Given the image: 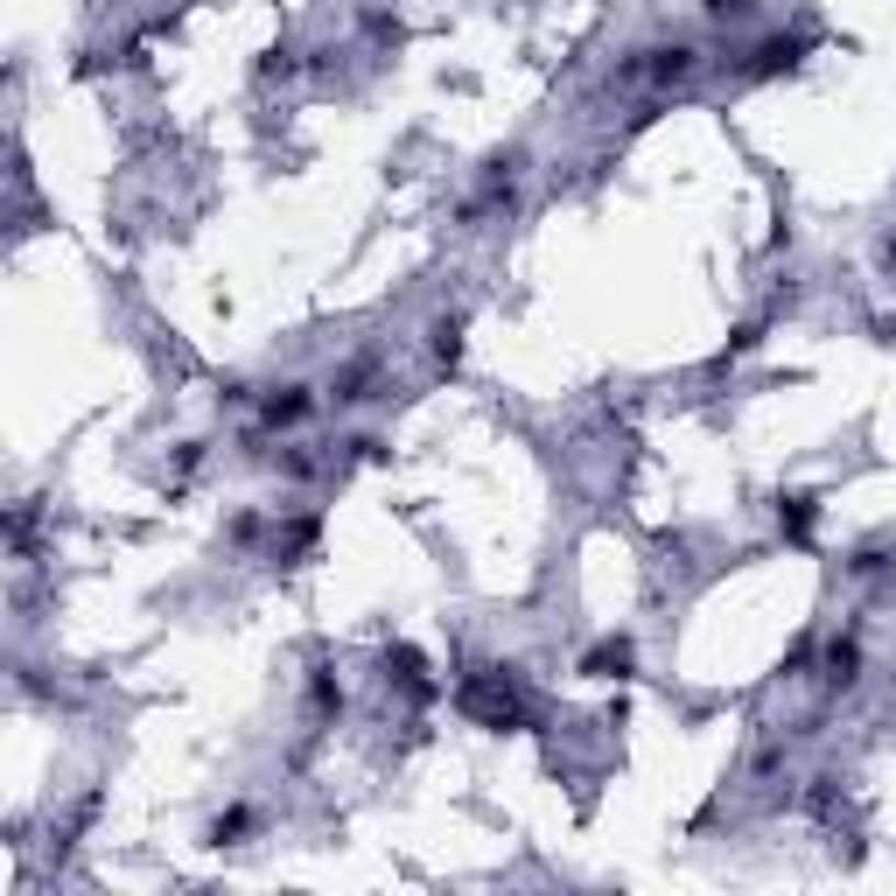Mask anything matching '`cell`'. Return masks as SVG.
<instances>
[{"label":"cell","mask_w":896,"mask_h":896,"mask_svg":"<svg viewBox=\"0 0 896 896\" xmlns=\"http://www.w3.org/2000/svg\"><path fill=\"white\" fill-rule=\"evenodd\" d=\"M308 413H316V393H308L302 378H287V386H273V393L260 399V428H266V434H281V428H302Z\"/></svg>","instance_id":"cell-2"},{"label":"cell","mask_w":896,"mask_h":896,"mask_svg":"<svg viewBox=\"0 0 896 896\" xmlns=\"http://www.w3.org/2000/svg\"><path fill=\"white\" fill-rule=\"evenodd\" d=\"M687 70H693V49H687V43H672V49H651V78H658V84L687 78Z\"/></svg>","instance_id":"cell-5"},{"label":"cell","mask_w":896,"mask_h":896,"mask_svg":"<svg viewBox=\"0 0 896 896\" xmlns=\"http://www.w3.org/2000/svg\"><path fill=\"white\" fill-rule=\"evenodd\" d=\"M701 8H707V14H742L749 0H701Z\"/></svg>","instance_id":"cell-9"},{"label":"cell","mask_w":896,"mask_h":896,"mask_svg":"<svg viewBox=\"0 0 896 896\" xmlns=\"http://www.w3.org/2000/svg\"><path fill=\"white\" fill-rule=\"evenodd\" d=\"M455 351H463V322L449 316V322H434V358H449V364H455Z\"/></svg>","instance_id":"cell-7"},{"label":"cell","mask_w":896,"mask_h":896,"mask_svg":"<svg viewBox=\"0 0 896 896\" xmlns=\"http://www.w3.org/2000/svg\"><path fill=\"white\" fill-rule=\"evenodd\" d=\"M610 666L624 672V666H631V645H602V651L589 658V672H610Z\"/></svg>","instance_id":"cell-8"},{"label":"cell","mask_w":896,"mask_h":896,"mask_svg":"<svg viewBox=\"0 0 896 896\" xmlns=\"http://www.w3.org/2000/svg\"><path fill=\"white\" fill-rule=\"evenodd\" d=\"M819 680H827L833 693H848L854 680H862V645H854V637H833V645H827V672H819Z\"/></svg>","instance_id":"cell-4"},{"label":"cell","mask_w":896,"mask_h":896,"mask_svg":"<svg viewBox=\"0 0 896 896\" xmlns=\"http://www.w3.org/2000/svg\"><path fill=\"white\" fill-rule=\"evenodd\" d=\"M386 680H399V687L413 693V701H428V693H434V680H428V658H420L413 645H393V651H386Z\"/></svg>","instance_id":"cell-3"},{"label":"cell","mask_w":896,"mask_h":896,"mask_svg":"<svg viewBox=\"0 0 896 896\" xmlns=\"http://www.w3.org/2000/svg\"><path fill=\"white\" fill-rule=\"evenodd\" d=\"M246 827H252V813H246V806H231V813H217V819H211V840H217V848H231V840H239Z\"/></svg>","instance_id":"cell-6"},{"label":"cell","mask_w":896,"mask_h":896,"mask_svg":"<svg viewBox=\"0 0 896 896\" xmlns=\"http://www.w3.org/2000/svg\"><path fill=\"white\" fill-rule=\"evenodd\" d=\"M455 701H463V715L484 722V728H511L519 722V693H511L504 672H469V680L455 687Z\"/></svg>","instance_id":"cell-1"}]
</instances>
